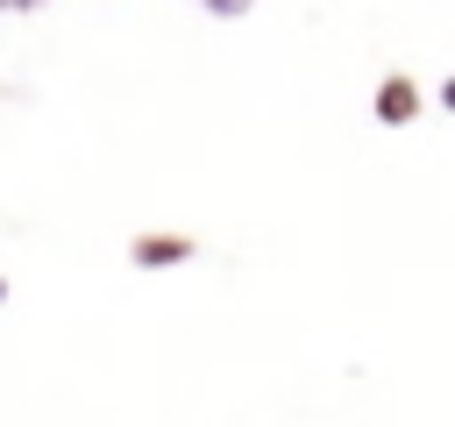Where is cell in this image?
<instances>
[{"label":"cell","instance_id":"obj_1","mask_svg":"<svg viewBox=\"0 0 455 427\" xmlns=\"http://www.w3.org/2000/svg\"><path fill=\"white\" fill-rule=\"evenodd\" d=\"M377 114H384V121H405V114H412V85H405V78L384 85V93H377Z\"/></svg>","mask_w":455,"mask_h":427},{"label":"cell","instance_id":"obj_2","mask_svg":"<svg viewBox=\"0 0 455 427\" xmlns=\"http://www.w3.org/2000/svg\"><path fill=\"white\" fill-rule=\"evenodd\" d=\"M7 7H36V0H7Z\"/></svg>","mask_w":455,"mask_h":427},{"label":"cell","instance_id":"obj_3","mask_svg":"<svg viewBox=\"0 0 455 427\" xmlns=\"http://www.w3.org/2000/svg\"><path fill=\"white\" fill-rule=\"evenodd\" d=\"M448 107H455V85H448Z\"/></svg>","mask_w":455,"mask_h":427}]
</instances>
